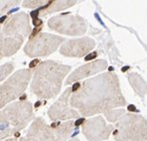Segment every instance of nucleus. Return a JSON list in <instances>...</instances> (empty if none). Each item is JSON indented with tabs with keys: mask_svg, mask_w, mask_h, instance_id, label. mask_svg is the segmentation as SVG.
Masks as SVG:
<instances>
[{
	"mask_svg": "<svg viewBox=\"0 0 147 141\" xmlns=\"http://www.w3.org/2000/svg\"><path fill=\"white\" fill-rule=\"evenodd\" d=\"M72 90L70 105L84 116L105 113L126 105L117 75L110 72L75 84Z\"/></svg>",
	"mask_w": 147,
	"mask_h": 141,
	"instance_id": "nucleus-1",
	"label": "nucleus"
},
{
	"mask_svg": "<svg viewBox=\"0 0 147 141\" xmlns=\"http://www.w3.org/2000/svg\"><path fill=\"white\" fill-rule=\"evenodd\" d=\"M71 67L54 61L39 63L32 72L31 92L38 98L51 99L61 92L65 77Z\"/></svg>",
	"mask_w": 147,
	"mask_h": 141,
	"instance_id": "nucleus-2",
	"label": "nucleus"
},
{
	"mask_svg": "<svg viewBox=\"0 0 147 141\" xmlns=\"http://www.w3.org/2000/svg\"><path fill=\"white\" fill-rule=\"evenodd\" d=\"M31 30L29 16L25 12L11 15L0 25V60L17 53Z\"/></svg>",
	"mask_w": 147,
	"mask_h": 141,
	"instance_id": "nucleus-3",
	"label": "nucleus"
},
{
	"mask_svg": "<svg viewBox=\"0 0 147 141\" xmlns=\"http://www.w3.org/2000/svg\"><path fill=\"white\" fill-rule=\"evenodd\" d=\"M33 118V105L30 101H18L0 110V141L24 129Z\"/></svg>",
	"mask_w": 147,
	"mask_h": 141,
	"instance_id": "nucleus-4",
	"label": "nucleus"
},
{
	"mask_svg": "<svg viewBox=\"0 0 147 141\" xmlns=\"http://www.w3.org/2000/svg\"><path fill=\"white\" fill-rule=\"evenodd\" d=\"M75 126L74 121L48 125L43 118H36L20 141H66Z\"/></svg>",
	"mask_w": 147,
	"mask_h": 141,
	"instance_id": "nucleus-5",
	"label": "nucleus"
},
{
	"mask_svg": "<svg viewBox=\"0 0 147 141\" xmlns=\"http://www.w3.org/2000/svg\"><path fill=\"white\" fill-rule=\"evenodd\" d=\"M113 135L115 141H145L147 119L139 114H124L116 123Z\"/></svg>",
	"mask_w": 147,
	"mask_h": 141,
	"instance_id": "nucleus-6",
	"label": "nucleus"
},
{
	"mask_svg": "<svg viewBox=\"0 0 147 141\" xmlns=\"http://www.w3.org/2000/svg\"><path fill=\"white\" fill-rule=\"evenodd\" d=\"M31 78V69L19 70L0 84V109L18 98L25 92Z\"/></svg>",
	"mask_w": 147,
	"mask_h": 141,
	"instance_id": "nucleus-7",
	"label": "nucleus"
},
{
	"mask_svg": "<svg viewBox=\"0 0 147 141\" xmlns=\"http://www.w3.org/2000/svg\"><path fill=\"white\" fill-rule=\"evenodd\" d=\"M64 38L48 33H38L30 36V40L24 47V52L31 58L47 57L53 54L60 45L64 43Z\"/></svg>",
	"mask_w": 147,
	"mask_h": 141,
	"instance_id": "nucleus-8",
	"label": "nucleus"
},
{
	"mask_svg": "<svg viewBox=\"0 0 147 141\" xmlns=\"http://www.w3.org/2000/svg\"><path fill=\"white\" fill-rule=\"evenodd\" d=\"M47 25L52 31L68 36H82L88 29V23L83 17L71 14L52 17Z\"/></svg>",
	"mask_w": 147,
	"mask_h": 141,
	"instance_id": "nucleus-9",
	"label": "nucleus"
},
{
	"mask_svg": "<svg viewBox=\"0 0 147 141\" xmlns=\"http://www.w3.org/2000/svg\"><path fill=\"white\" fill-rule=\"evenodd\" d=\"M72 92V88H68L58 98V101L52 105L50 109L48 110V115L51 120H70V119L80 117L79 112L76 109H74L72 106L69 105Z\"/></svg>",
	"mask_w": 147,
	"mask_h": 141,
	"instance_id": "nucleus-10",
	"label": "nucleus"
},
{
	"mask_svg": "<svg viewBox=\"0 0 147 141\" xmlns=\"http://www.w3.org/2000/svg\"><path fill=\"white\" fill-rule=\"evenodd\" d=\"M113 125L107 124L102 116L92 117L84 122L82 130L88 141H102L109 137Z\"/></svg>",
	"mask_w": 147,
	"mask_h": 141,
	"instance_id": "nucleus-11",
	"label": "nucleus"
},
{
	"mask_svg": "<svg viewBox=\"0 0 147 141\" xmlns=\"http://www.w3.org/2000/svg\"><path fill=\"white\" fill-rule=\"evenodd\" d=\"M94 46L96 42L88 37L73 39V40L64 41L60 48V54L65 57L82 58L88 55Z\"/></svg>",
	"mask_w": 147,
	"mask_h": 141,
	"instance_id": "nucleus-12",
	"label": "nucleus"
},
{
	"mask_svg": "<svg viewBox=\"0 0 147 141\" xmlns=\"http://www.w3.org/2000/svg\"><path fill=\"white\" fill-rule=\"evenodd\" d=\"M107 68V63L105 60H96L94 62L88 63L84 66L78 68L68 77L66 81V84H71L72 82H78L85 78L94 76L98 73L105 71Z\"/></svg>",
	"mask_w": 147,
	"mask_h": 141,
	"instance_id": "nucleus-13",
	"label": "nucleus"
},
{
	"mask_svg": "<svg viewBox=\"0 0 147 141\" xmlns=\"http://www.w3.org/2000/svg\"><path fill=\"white\" fill-rule=\"evenodd\" d=\"M77 3V1H51L47 2L46 5L42 6L37 10V14L41 17H46L54 12H59L69 7H72Z\"/></svg>",
	"mask_w": 147,
	"mask_h": 141,
	"instance_id": "nucleus-14",
	"label": "nucleus"
},
{
	"mask_svg": "<svg viewBox=\"0 0 147 141\" xmlns=\"http://www.w3.org/2000/svg\"><path fill=\"white\" fill-rule=\"evenodd\" d=\"M128 81L136 94L141 98H144L147 94V82L142 79L141 76L136 73H131L128 75Z\"/></svg>",
	"mask_w": 147,
	"mask_h": 141,
	"instance_id": "nucleus-15",
	"label": "nucleus"
},
{
	"mask_svg": "<svg viewBox=\"0 0 147 141\" xmlns=\"http://www.w3.org/2000/svg\"><path fill=\"white\" fill-rule=\"evenodd\" d=\"M125 114L124 109H112L109 111H107L105 113V117L110 122H115L116 120L120 119Z\"/></svg>",
	"mask_w": 147,
	"mask_h": 141,
	"instance_id": "nucleus-16",
	"label": "nucleus"
},
{
	"mask_svg": "<svg viewBox=\"0 0 147 141\" xmlns=\"http://www.w3.org/2000/svg\"><path fill=\"white\" fill-rule=\"evenodd\" d=\"M14 70V64L12 62H8L0 66V82L5 80Z\"/></svg>",
	"mask_w": 147,
	"mask_h": 141,
	"instance_id": "nucleus-17",
	"label": "nucleus"
},
{
	"mask_svg": "<svg viewBox=\"0 0 147 141\" xmlns=\"http://www.w3.org/2000/svg\"><path fill=\"white\" fill-rule=\"evenodd\" d=\"M19 1H0V16L4 14L10 7L14 6L15 4H18Z\"/></svg>",
	"mask_w": 147,
	"mask_h": 141,
	"instance_id": "nucleus-18",
	"label": "nucleus"
},
{
	"mask_svg": "<svg viewBox=\"0 0 147 141\" xmlns=\"http://www.w3.org/2000/svg\"><path fill=\"white\" fill-rule=\"evenodd\" d=\"M43 3H46L44 1H25L23 2V7L25 8H34L36 6H43Z\"/></svg>",
	"mask_w": 147,
	"mask_h": 141,
	"instance_id": "nucleus-19",
	"label": "nucleus"
},
{
	"mask_svg": "<svg viewBox=\"0 0 147 141\" xmlns=\"http://www.w3.org/2000/svg\"><path fill=\"white\" fill-rule=\"evenodd\" d=\"M96 53H94V54H92V55H90V56H88V57H86V61H90V59H94V58H96Z\"/></svg>",
	"mask_w": 147,
	"mask_h": 141,
	"instance_id": "nucleus-20",
	"label": "nucleus"
},
{
	"mask_svg": "<svg viewBox=\"0 0 147 141\" xmlns=\"http://www.w3.org/2000/svg\"><path fill=\"white\" fill-rule=\"evenodd\" d=\"M69 141H80L78 138H74V139H71V140H69Z\"/></svg>",
	"mask_w": 147,
	"mask_h": 141,
	"instance_id": "nucleus-21",
	"label": "nucleus"
},
{
	"mask_svg": "<svg viewBox=\"0 0 147 141\" xmlns=\"http://www.w3.org/2000/svg\"><path fill=\"white\" fill-rule=\"evenodd\" d=\"M5 141H17V140H15V139H7V140H5Z\"/></svg>",
	"mask_w": 147,
	"mask_h": 141,
	"instance_id": "nucleus-22",
	"label": "nucleus"
}]
</instances>
